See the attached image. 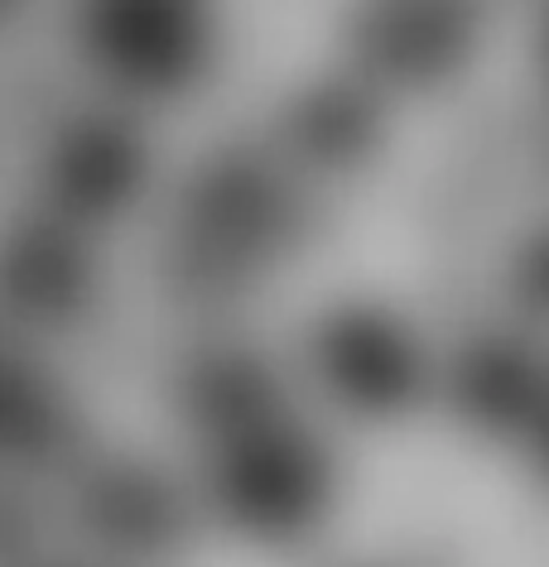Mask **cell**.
I'll use <instances>...</instances> for the list:
<instances>
[{
    "mask_svg": "<svg viewBox=\"0 0 549 567\" xmlns=\"http://www.w3.org/2000/svg\"><path fill=\"white\" fill-rule=\"evenodd\" d=\"M304 207L289 178L251 150H222L183 183L169 289L189 303H227L265 260L299 240Z\"/></svg>",
    "mask_w": 549,
    "mask_h": 567,
    "instance_id": "6da1fadb",
    "label": "cell"
},
{
    "mask_svg": "<svg viewBox=\"0 0 549 567\" xmlns=\"http://www.w3.org/2000/svg\"><path fill=\"white\" fill-rule=\"evenodd\" d=\"M343 495V462L294 419L222 437L203 462V501L227 534L256 548L314 538Z\"/></svg>",
    "mask_w": 549,
    "mask_h": 567,
    "instance_id": "7a4b0ae2",
    "label": "cell"
},
{
    "mask_svg": "<svg viewBox=\"0 0 549 567\" xmlns=\"http://www.w3.org/2000/svg\"><path fill=\"white\" fill-rule=\"evenodd\" d=\"M78 44L111 87L131 96H179L217 59L213 0H82Z\"/></svg>",
    "mask_w": 549,
    "mask_h": 567,
    "instance_id": "3957f363",
    "label": "cell"
},
{
    "mask_svg": "<svg viewBox=\"0 0 549 567\" xmlns=\"http://www.w3.org/2000/svg\"><path fill=\"white\" fill-rule=\"evenodd\" d=\"M308 365L323 394L366 423L410 419L429 394L419 332L382 303H337L308 332Z\"/></svg>",
    "mask_w": 549,
    "mask_h": 567,
    "instance_id": "277c9868",
    "label": "cell"
},
{
    "mask_svg": "<svg viewBox=\"0 0 549 567\" xmlns=\"http://www.w3.org/2000/svg\"><path fill=\"white\" fill-rule=\"evenodd\" d=\"M78 534L116 563H160L189 544L193 515L164 472L145 462H96L73 481L68 501Z\"/></svg>",
    "mask_w": 549,
    "mask_h": 567,
    "instance_id": "5b68a950",
    "label": "cell"
},
{
    "mask_svg": "<svg viewBox=\"0 0 549 567\" xmlns=\"http://www.w3.org/2000/svg\"><path fill=\"white\" fill-rule=\"evenodd\" d=\"M44 188L53 217L73 226L121 221L150 188V145L125 116L88 111L53 135L44 159Z\"/></svg>",
    "mask_w": 549,
    "mask_h": 567,
    "instance_id": "8992f818",
    "label": "cell"
},
{
    "mask_svg": "<svg viewBox=\"0 0 549 567\" xmlns=\"http://www.w3.org/2000/svg\"><path fill=\"white\" fill-rule=\"evenodd\" d=\"M477 49L472 0H366L352 20V53L390 87H439Z\"/></svg>",
    "mask_w": 549,
    "mask_h": 567,
    "instance_id": "52a82bcc",
    "label": "cell"
},
{
    "mask_svg": "<svg viewBox=\"0 0 549 567\" xmlns=\"http://www.w3.org/2000/svg\"><path fill=\"white\" fill-rule=\"evenodd\" d=\"M285 371L256 347L213 342L189 351L169 380V404L183 423H193L213 443L236 433H251L261 423L285 419Z\"/></svg>",
    "mask_w": 549,
    "mask_h": 567,
    "instance_id": "ba28073f",
    "label": "cell"
},
{
    "mask_svg": "<svg viewBox=\"0 0 549 567\" xmlns=\"http://www.w3.org/2000/svg\"><path fill=\"white\" fill-rule=\"evenodd\" d=\"M102 269H96L82 226L63 217L30 221L6 250V303L34 332H68L92 313Z\"/></svg>",
    "mask_w": 549,
    "mask_h": 567,
    "instance_id": "9c48e42d",
    "label": "cell"
},
{
    "mask_svg": "<svg viewBox=\"0 0 549 567\" xmlns=\"http://www.w3.org/2000/svg\"><path fill=\"white\" fill-rule=\"evenodd\" d=\"M454 414L482 437L535 433L549 409V365L526 337L477 332L444 375Z\"/></svg>",
    "mask_w": 549,
    "mask_h": 567,
    "instance_id": "30bf717a",
    "label": "cell"
},
{
    "mask_svg": "<svg viewBox=\"0 0 549 567\" xmlns=\"http://www.w3.org/2000/svg\"><path fill=\"white\" fill-rule=\"evenodd\" d=\"M279 135L318 174H362L386 145V111L352 82H314L285 102Z\"/></svg>",
    "mask_w": 549,
    "mask_h": 567,
    "instance_id": "8fae6325",
    "label": "cell"
},
{
    "mask_svg": "<svg viewBox=\"0 0 549 567\" xmlns=\"http://www.w3.org/2000/svg\"><path fill=\"white\" fill-rule=\"evenodd\" d=\"M0 429H6L10 462L30 466V472H49V466H63L73 457L82 419H78L73 394H68L44 365L10 361Z\"/></svg>",
    "mask_w": 549,
    "mask_h": 567,
    "instance_id": "7c38bea8",
    "label": "cell"
},
{
    "mask_svg": "<svg viewBox=\"0 0 549 567\" xmlns=\"http://www.w3.org/2000/svg\"><path fill=\"white\" fill-rule=\"evenodd\" d=\"M511 299L526 318L549 322V226H535V231L520 240L511 255Z\"/></svg>",
    "mask_w": 549,
    "mask_h": 567,
    "instance_id": "4fadbf2b",
    "label": "cell"
},
{
    "mask_svg": "<svg viewBox=\"0 0 549 567\" xmlns=\"http://www.w3.org/2000/svg\"><path fill=\"white\" fill-rule=\"evenodd\" d=\"M535 462H540V472L549 476V409H545V414H540V423H535Z\"/></svg>",
    "mask_w": 549,
    "mask_h": 567,
    "instance_id": "5bb4252c",
    "label": "cell"
},
{
    "mask_svg": "<svg viewBox=\"0 0 549 567\" xmlns=\"http://www.w3.org/2000/svg\"><path fill=\"white\" fill-rule=\"evenodd\" d=\"M535 59H540V73H545V82H549V16H545V24H540V34H535Z\"/></svg>",
    "mask_w": 549,
    "mask_h": 567,
    "instance_id": "9a60e30c",
    "label": "cell"
}]
</instances>
